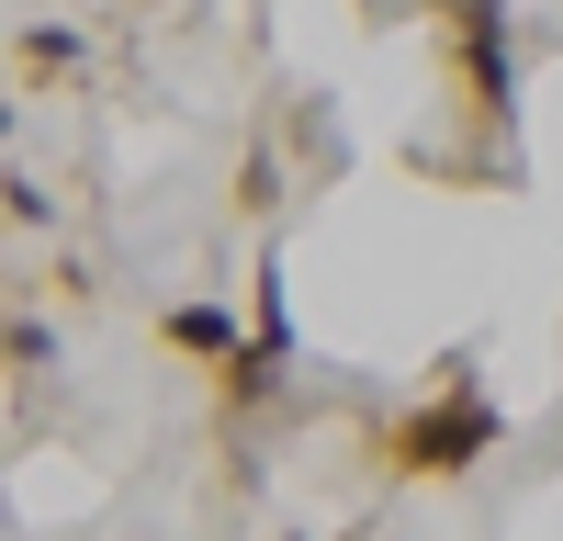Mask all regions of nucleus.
<instances>
[{
  "mask_svg": "<svg viewBox=\"0 0 563 541\" xmlns=\"http://www.w3.org/2000/svg\"><path fill=\"white\" fill-rule=\"evenodd\" d=\"M474 451H496V406H485L474 384H451L440 406H417V418L395 429V463H406V474H462Z\"/></svg>",
  "mask_w": 563,
  "mask_h": 541,
  "instance_id": "f257e3e1",
  "label": "nucleus"
},
{
  "mask_svg": "<svg viewBox=\"0 0 563 541\" xmlns=\"http://www.w3.org/2000/svg\"><path fill=\"white\" fill-rule=\"evenodd\" d=\"M169 339H180V350H214V361H238V328H225V305H180V316H169Z\"/></svg>",
  "mask_w": 563,
  "mask_h": 541,
  "instance_id": "f03ea898",
  "label": "nucleus"
}]
</instances>
